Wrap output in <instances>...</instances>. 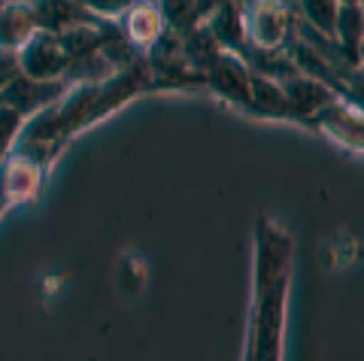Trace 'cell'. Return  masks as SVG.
<instances>
[{
	"label": "cell",
	"instance_id": "1",
	"mask_svg": "<svg viewBox=\"0 0 364 361\" xmlns=\"http://www.w3.org/2000/svg\"><path fill=\"white\" fill-rule=\"evenodd\" d=\"M246 21V46L279 52L291 40V9L282 0H255L252 6L243 9Z\"/></svg>",
	"mask_w": 364,
	"mask_h": 361
},
{
	"label": "cell",
	"instance_id": "2",
	"mask_svg": "<svg viewBox=\"0 0 364 361\" xmlns=\"http://www.w3.org/2000/svg\"><path fill=\"white\" fill-rule=\"evenodd\" d=\"M70 88L73 85L67 82V79H49V82H43V79H31L25 73H18L13 82L0 92V107L18 112V116L28 122L33 116H40L43 109L55 107Z\"/></svg>",
	"mask_w": 364,
	"mask_h": 361
},
{
	"label": "cell",
	"instance_id": "3",
	"mask_svg": "<svg viewBox=\"0 0 364 361\" xmlns=\"http://www.w3.org/2000/svg\"><path fill=\"white\" fill-rule=\"evenodd\" d=\"M203 85H210L219 97H225L228 104L240 109L252 107V67L237 52H222L203 70Z\"/></svg>",
	"mask_w": 364,
	"mask_h": 361
},
{
	"label": "cell",
	"instance_id": "4",
	"mask_svg": "<svg viewBox=\"0 0 364 361\" xmlns=\"http://www.w3.org/2000/svg\"><path fill=\"white\" fill-rule=\"evenodd\" d=\"M282 92H286V100L291 107V119L304 122V125H313V119L318 112H325L328 107L340 104V95L331 85H325L322 79H313L306 73H294L289 79H282Z\"/></svg>",
	"mask_w": 364,
	"mask_h": 361
},
{
	"label": "cell",
	"instance_id": "5",
	"mask_svg": "<svg viewBox=\"0 0 364 361\" xmlns=\"http://www.w3.org/2000/svg\"><path fill=\"white\" fill-rule=\"evenodd\" d=\"M18 64H21V73L25 76L49 82V79H64L67 67H70V58L64 55L55 33L37 31L25 46L18 49Z\"/></svg>",
	"mask_w": 364,
	"mask_h": 361
},
{
	"label": "cell",
	"instance_id": "6",
	"mask_svg": "<svg viewBox=\"0 0 364 361\" xmlns=\"http://www.w3.org/2000/svg\"><path fill=\"white\" fill-rule=\"evenodd\" d=\"M33 25L43 33H64L73 28H85V25H104L107 18H100L95 13L79 4V0H31L28 4Z\"/></svg>",
	"mask_w": 364,
	"mask_h": 361
},
{
	"label": "cell",
	"instance_id": "7",
	"mask_svg": "<svg viewBox=\"0 0 364 361\" xmlns=\"http://www.w3.org/2000/svg\"><path fill=\"white\" fill-rule=\"evenodd\" d=\"M119 31H122V37L128 40V46L134 52L136 49L149 52L167 33V25H164V18H161V13H158V6L152 4V0H140V4H134L128 13L122 16Z\"/></svg>",
	"mask_w": 364,
	"mask_h": 361
},
{
	"label": "cell",
	"instance_id": "8",
	"mask_svg": "<svg viewBox=\"0 0 364 361\" xmlns=\"http://www.w3.org/2000/svg\"><path fill=\"white\" fill-rule=\"evenodd\" d=\"M249 112H252V116H261V119H286V122H294L282 85L273 82V79H267V76L255 73V70H252V107H249Z\"/></svg>",
	"mask_w": 364,
	"mask_h": 361
},
{
	"label": "cell",
	"instance_id": "9",
	"mask_svg": "<svg viewBox=\"0 0 364 361\" xmlns=\"http://www.w3.org/2000/svg\"><path fill=\"white\" fill-rule=\"evenodd\" d=\"M37 33L28 4H4L0 6V49L18 52Z\"/></svg>",
	"mask_w": 364,
	"mask_h": 361
},
{
	"label": "cell",
	"instance_id": "10",
	"mask_svg": "<svg viewBox=\"0 0 364 361\" xmlns=\"http://www.w3.org/2000/svg\"><path fill=\"white\" fill-rule=\"evenodd\" d=\"M334 40H337L340 58H343L349 67H361L358 64V49H361V40H364V16H361V6H340Z\"/></svg>",
	"mask_w": 364,
	"mask_h": 361
},
{
	"label": "cell",
	"instance_id": "11",
	"mask_svg": "<svg viewBox=\"0 0 364 361\" xmlns=\"http://www.w3.org/2000/svg\"><path fill=\"white\" fill-rule=\"evenodd\" d=\"M298 13H301V18L313 31H318L322 37L334 40L337 16H340V4H337V0H298Z\"/></svg>",
	"mask_w": 364,
	"mask_h": 361
},
{
	"label": "cell",
	"instance_id": "12",
	"mask_svg": "<svg viewBox=\"0 0 364 361\" xmlns=\"http://www.w3.org/2000/svg\"><path fill=\"white\" fill-rule=\"evenodd\" d=\"M155 6L164 18L167 31H173V33H188L191 28L200 25L198 0H158Z\"/></svg>",
	"mask_w": 364,
	"mask_h": 361
},
{
	"label": "cell",
	"instance_id": "13",
	"mask_svg": "<svg viewBox=\"0 0 364 361\" xmlns=\"http://www.w3.org/2000/svg\"><path fill=\"white\" fill-rule=\"evenodd\" d=\"M21 131H25V119H21L18 112H13V109L0 107V164H4L6 155L16 149Z\"/></svg>",
	"mask_w": 364,
	"mask_h": 361
},
{
	"label": "cell",
	"instance_id": "14",
	"mask_svg": "<svg viewBox=\"0 0 364 361\" xmlns=\"http://www.w3.org/2000/svg\"><path fill=\"white\" fill-rule=\"evenodd\" d=\"M21 73V64H18V52L13 49H0V92L13 82V79Z\"/></svg>",
	"mask_w": 364,
	"mask_h": 361
},
{
	"label": "cell",
	"instance_id": "15",
	"mask_svg": "<svg viewBox=\"0 0 364 361\" xmlns=\"http://www.w3.org/2000/svg\"><path fill=\"white\" fill-rule=\"evenodd\" d=\"M337 4H340V6H358L361 0H337Z\"/></svg>",
	"mask_w": 364,
	"mask_h": 361
},
{
	"label": "cell",
	"instance_id": "16",
	"mask_svg": "<svg viewBox=\"0 0 364 361\" xmlns=\"http://www.w3.org/2000/svg\"><path fill=\"white\" fill-rule=\"evenodd\" d=\"M358 64H364V40H361V49H358Z\"/></svg>",
	"mask_w": 364,
	"mask_h": 361
},
{
	"label": "cell",
	"instance_id": "17",
	"mask_svg": "<svg viewBox=\"0 0 364 361\" xmlns=\"http://www.w3.org/2000/svg\"><path fill=\"white\" fill-rule=\"evenodd\" d=\"M237 4H240V6L246 9V6H252V4H255V0H237Z\"/></svg>",
	"mask_w": 364,
	"mask_h": 361
},
{
	"label": "cell",
	"instance_id": "18",
	"mask_svg": "<svg viewBox=\"0 0 364 361\" xmlns=\"http://www.w3.org/2000/svg\"><path fill=\"white\" fill-rule=\"evenodd\" d=\"M6 210H9V207L4 204V200H0V216H4V212H6Z\"/></svg>",
	"mask_w": 364,
	"mask_h": 361
},
{
	"label": "cell",
	"instance_id": "19",
	"mask_svg": "<svg viewBox=\"0 0 364 361\" xmlns=\"http://www.w3.org/2000/svg\"><path fill=\"white\" fill-rule=\"evenodd\" d=\"M358 6H361V16H364V0H361V4H358Z\"/></svg>",
	"mask_w": 364,
	"mask_h": 361
},
{
	"label": "cell",
	"instance_id": "20",
	"mask_svg": "<svg viewBox=\"0 0 364 361\" xmlns=\"http://www.w3.org/2000/svg\"><path fill=\"white\" fill-rule=\"evenodd\" d=\"M0 6H4V0H0Z\"/></svg>",
	"mask_w": 364,
	"mask_h": 361
}]
</instances>
